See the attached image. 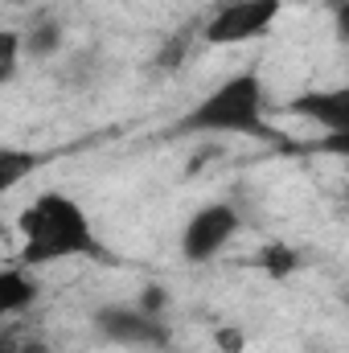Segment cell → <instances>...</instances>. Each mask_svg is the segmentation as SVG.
Segmentation results:
<instances>
[{"label": "cell", "instance_id": "9", "mask_svg": "<svg viewBox=\"0 0 349 353\" xmlns=\"http://www.w3.org/2000/svg\"><path fill=\"white\" fill-rule=\"evenodd\" d=\"M37 169V157L33 152H21V148H0V189H12L21 176H29Z\"/></svg>", "mask_w": 349, "mask_h": 353}, {"label": "cell", "instance_id": "8", "mask_svg": "<svg viewBox=\"0 0 349 353\" xmlns=\"http://www.w3.org/2000/svg\"><path fill=\"white\" fill-rule=\"evenodd\" d=\"M58 46H62V21L58 17H37L25 33V50L33 58H50Z\"/></svg>", "mask_w": 349, "mask_h": 353}, {"label": "cell", "instance_id": "13", "mask_svg": "<svg viewBox=\"0 0 349 353\" xmlns=\"http://www.w3.org/2000/svg\"><path fill=\"white\" fill-rule=\"evenodd\" d=\"M317 152H329V157H346L349 161V136H325L321 144H312Z\"/></svg>", "mask_w": 349, "mask_h": 353}, {"label": "cell", "instance_id": "2", "mask_svg": "<svg viewBox=\"0 0 349 353\" xmlns=\"http://www.w3.org/2000/svg\"><path fill=\"white\" fill-rule=\"evenodd\" d=\"M177 132H185V136H193V132H206V136L210 132H218V136H255L263 144H288L267 123V94H263L259 70H239L226 83H218L193 111H185Z\"/></svg>", "mask_w": 349, "mask_h": 353}, {"label": "cell", "instance_id": "12", "mask_svg": "<svg viewBox=\"0 0 349 353\" xmlns=\"http://www.w3.org/2000/svg\"><path fill=\"white\" fill-rule=\"evenodd\" d=\"M189 37L193 33H181V37H173L161 54H157V66H165V70H173V66H181V58L189 54Z\"/></svg>", "mask_w": 349, "mask_h": 353}, {"label": "cell", "instance_id": "16", "mask_svg": "<svg viewBox=\"0 0 349 353\" xmlns=\"http://www.w3.org/2000/svg\"><path fill=\"white\" fill-rule=\"evenodd\" d=\"M4 4H25V0H4Z\"/></svg>", "mask_w": 349, "mask_h": 353}, {"label": "cell", "instance_id": "14", "mask_svg": "<svg viewBox=\"0 0 349 353\" xmlns=\"http://www.w3.org/2000/svg\"><path fill=\"white\" fill-rule=\"evenodd\" d=\"M333 33H337V41L349 46V0H341V4L333 8Z\"/></svg>", "mask_w": 349, "mask_h": 353}, {"label": "cell", "instance_id": "5", "mask_svg": "<svg viewBox=\"0 0 349 353\" xmlns=\"http://www.w3.org/2000/svg\"><path fill=\"white\" fill-rule=\"evenodd\" d=\"M94 329L115 341V345H136V350H157L169 341V329L157 312L140 308V304H107L94 316Z\"/></svg>", "mask_w": 349, "mask_h": 353}, {"label": "cell", "instance_id": "15", "mask_svg": "<svg viewBox=\"0 0 349 353\" xmlns=\"http://www.w3.org/2000/svg\"><path fill=\"white\" fill-rule=\"evenodd\" d=\"M218 350L222 353H239L243 350V333H239V329H222V333H218Z\"/></svg>", "mask_w": 349, "mask_h": 353}, {"label": "cell", "instance_id": "11", "mask_svg": "<svg viewBox=\"0 0 349 353\" xmlns=\"http://www.w3.org/2000/svg\"><path fill=\"white\" fill-rule=\"evenodd\" d=\"M17 54H21V37L0 33V79L4 83H12V74H17Z\"/></svg>", "mask_w": 349, "mask_h": 353}, {"label": "cell", "instance_id": "7", "mask_svg": "<svg viewBox=\"0 0 349 353\" xmlns=\"http://www.w3.org/2000/svg\"><path fill=\"white\" fill-rule=\"evenodd\" d=\"M33 296H37V283L29 275H21V271L0 275V312H21L33 304Z\"/></svg>", "mask_w": 349, "mask_h": 353}, {"label": "cell", "instance_id": "6", "mask_svg": "<svg viewBox=\"0 0 349 353\" xmlns=\"http://www.w3.org/2000/svg\"><path fill=\"white\" fill-rule=\"evenodd\" d=\"M288 111H296V115L321 123L329 136H349V87L296 94V99L288 103Z\"/></svg>", "mask_w": 349, "mask_h": 353}, {"label": "cell", "instance_id": "3", "mask_svg": "<svg viewBox=\"0 0 349 353\" xmlns=\"http://www.w3.org/2000/svg\"><path fill=\"white\" fill-rule=\"evenodd\" d=\"M279 8H283V0H230L201 25V41L206 46L255 41L279 21Z\"/></svg>", "mask_w": 349, "mask_h": 353}, {"label": "cell", "instance_id": "4", "mask_svg": "<svg viewBox=\"0 0 349 353\" xmlns=\"http://www.w3.org/2000/svg\"><path fill=\"white\" fill-rule=\"evenodd\" d=\"M235 234H239V210L235 205H222V201L201 205L181 230V255L189 263H210L214 255H222V247Z\"/></svg>", "mask_w": 349, "mask_h": 353}, {"label": "cell", "instance_id": "1", "mask_svg": "<svg viewBox=\"0 0 349 353\" xmlns=\"http://www.w3.org/2000/svg\"><path fill=\"white\" fill-rule=\"evenodd\" d=\"M21 243H25V263L33 267L79 259V255L103 259L87 210L66 193H37L21 210Z\"/></svg>", "mask_w": 349, "mask_h": 353}, {"label": "cell", "instance_id": "10", "mask_svg": "<svg viewBox=\"0 0 349 353\" xmlns=\"http://www.w3.org/2000/svg\"><path fill=\"white\" fill-rule=\"evenodd\" d=\"M296 251L292 247H283V243H271L267 251H263V267H267V275H275V279H283V275H292L296 271Z\"/></svg>", "mask_w": 349, "mask_h": 353}]
</instances>
